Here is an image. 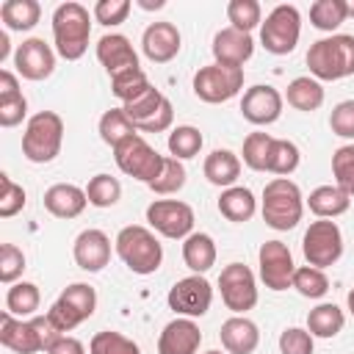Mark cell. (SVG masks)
<instances>
[{
	"instance_id": "484cf974",
	"label": "cell",
	"mask_w": 354,
	"mask_h": 354,
	"mask_svg": "<svg viewBox=\"0 0 354 354\" xmlns=\"http://www.w3.org/2000/svg\"><path fill=\"white\" fill-rule=\"evenodd\" d=\"M257 210V199L254 194L246 188V185H232V188H224L221 196H218V213L227 218V221H235V224H243L254 216Z\"/></svg>"
},
{
	"instance_id": "1f68e13d",
	"label": "cell",
	"mask_w": 354,
	"mask_h": 354,
	"mask_svg": "<svg viewBox=\"0 0 354 354\" xmlns=\"http://www.w3.org/2000/svg\"><path fill=\"white\" fill-rule=\"evenodd\" d=\"M346 318H343V310L332 301H324L318 304L315 310H310L307 315V332L313 337H335L340 329H343Z\"/></svg>"
},
{
	"instance_id": "d6986e66",
	"label": "cell",
	"mask_w": 354,
	"mask_h": 354,
	"mask_svg": "<svg viewBox=\"0 0 354 354\" xmlns=\"http://www.w3.org/2000/svg\"><path fill=\"white\" fill-rule=\"evenodd\" d=\"M97 58L111 77H116L127 69H138V55H136L130 39L122 33H105L97 41Z\"/></svg>"
},
{
	"instance_id": "d4e9b609",
	"label": "cell",
	"mask_w": 354,
	"mask_h": 354,
	"mask_svg": "<svg viewBox=\"0 0 354 354\" xmlns=\"http://www.w3.org/2000/svg\"><path fill=\"white\" fill-rule=\"evenodd\" d=\"M207 183L218 185V188H232L238 174H241V158L230 149H213L207 158H205V166H202Z\"/></svg>"
},
{
	"instance_id": "b9f144b4",
	"label": "cell",
	"mask_w": 354,
	"mask_h": 354,
	"mask_svg": "<svg viewBox=\"0 0 354 354\" xmlns=\"http://www.w3.org/2000/svg\"><path fill=\"white\" fill-rule=\"evenodd\" d=\"M293 288L304 296V299H321L329 290V279L324 274V268L315 266H299L293 274Z\"/></svg>"
},
{
	"instance_id": "f35d334b",
	"label": "cell",
	"mask_w": 354,
	"mask_h": 354,
	"mask_svg": "<svg viewBox=\"0 0 354 354\" xmlns=\"http://www.w3.org/2000/svg\"><path fill=\"white\" fill-rule=\"evenodd\" d=\"M86 196H88V205L94 207H111L122 196V183L111 174H94L86 185Z\"/></svg>"
},
{
	"instance_id": "c3c4849f",
	"label": "cell",
	"mask_w": 354,
	"mask_h": 354,
	"mask_svg": "<svg viewBox=\"0 0 354 354\" xmlns=\"http://www.w3.org/2000/svg\"><path fill=\"white\" fill-rule=\"evenodd\" d=\"M130 0H97V6H94V19L100 22V25H122L124 19H127V14H130Z\"/></svg>"
},
{
	"instance_id": "db71d44e",
	"label": "cell",
	"mask_w": 354,
	"mask_h": 354,
	"mask_svg": "<svg viewBox=\"0 0 354 354\" xmlns=\"http://www.w3.org/2000/svg\"><path fill=\"white\" fill-rule=\"evenodd\" d=\"M17 94H22V91H19V83H17V75L8 72V69H3V72H0V100L17 97Z\"/></svg>"
},
{
	"instance_id": "9f6ffc18",
	"label": "cell",
	"mask_w": 354,
	"mask_h": 354,
	"mask_svg": "<svg viewBox=\"0 0 354 354\" xmlns=\"http://www.w3.org/2000/svg\"><path fill=\"white\" fill-rule=\"evenodd\" d=\"M138 6L147 8V11H152V8H163V0H155V3H149V0H138Z\"/></svg>"
},
{
	"instance_id": "8992f818",
	"label": "cell",
	"mask_w": 354,
	"mask_h": 354,
	"mask_svg": "<svg viewBox=\"0 0 354 354\" xmlns=\"http://www.w3.org/2000/svg\"><path fill=\"white\" fill-rule=\"evenodd\" d=\"M64 144V119L55 111H39L28 119L22 133V155L30 163H50Z\"/></svg>"
},
{
	"instance_id": "2e32d148",
	"label": "cell",
	"mask_w": 354,
	"mask_h": 354,
	"mask_svg": "<svg viewBox=\"0 0 354 354\" xmlns=\"http://www.w3.org/2000/svg\"><path fill=\"white\" fill-rule=\"evenodd\" d=\"M14 66L25 80H44L55 69V53L44 39H25L14 53Z\"/></svg>"
},
{
	"instance_id": "6f0895ef",
	"label": "cell",
	"mask_w": 354,
	"mask_h": 354,
	"mask_svg": "<svg viewBox=\"0 0 354 354\" xmlns=\"http://www.w3.org/2000/svg\"><path fill=\"white\" fill-rule=\"evenodd\" d=\"M346 301H348V310H351V315H354V288L348 290V296H346Z\"/></svg>"
},
{
	"instance_id": "836d02e7",
	"label": "cell",
	"mask_w": 354,
	"mask_h": 354,
	"mask_svg": "<svg viewBox=\"0 0 354 354\" xmlns=\"http://www.w3.org/2000/svg\"><path fill=\"white\" fill-rule=\"evenodd\" d=\"M163 102H166V97L155 88V86H149L144 94H138L136 100H130V102H124L122 105V111L130 116V122L136 124V130H141L160 108H163Z\"/></svg>"
},
{
	"instance_id": "816d5d0a",
	"label": "cell",
	"mask_w": 354,
	"mask_h": 354,
	"mask_svg": "<svg viewBox=\"0 0 354 354\" xmlns=\"http://www.w3.org/2000/svg\"><path fill=\"white\" fill-rule=\"evenodd\" d=\"M25 113H28V100L22 94L0 100V124L3 127H17L25 119Z\"/></svg>"
},
{
	"instance_id": "bcb514c9",
	"label": "cell",
	"mask_w": 354,
	"mask_h": 354,
	"mask_svg": "<svg viewBox=\"0 0 354 354\" xmlns=\"http://www.w3.org/2000/svg\"><path fill=\"white\" fill-rule=\"evenodd\" d=\"M25 271V252L14 243H3L0 249V282L14 285Z\"/></svg>"
},
{
	"instance_id": "52a82bcc",
	"label": "cell",
	"mask_w": 354,
	"mask_h": 354,
	"mask_svg": "<svg viewBox=\"0 0 354 354\" xmlns=\"http://www.w3.org/2000/svg\"><path fill=\"white\" fill-rule=\"evenodd\" d=\"M301 36V14L296 6L279 3L268 11L266 22L260 25V41L271 55H288L296 50Z\"/></svg>"
},
{
	"instance_id": "7bdbcfd3",
	"label": "cell",
	"mask_w": 354,
	"mask_h": 354,
	"mask_svg": "<svg viewBox=\"0 0 354 354\" xmlns=\"http://www.w3.org/2000/svg\"><path fill=\"white\" fill-rule=\"evenodd\" d=\"M88 354H141V348H138L136 340H130V337H124L119 332L105 329V332H97L91 337Z\"/></svg>"
},
{
	"instance_id": "7a4b0ae2",
	"label": "cell",
	"mask_w": 354,
	"mask_h": 354,
	"mask_svg": "<svg viewBox=\"0 0 354 354\" xmlns=\"http://www.w3.org/2000/svg\"><path fill=\"white\" fill-rule=\"evenodd\" d=\"M88 36H91V17L86 6L69 0L53 11V39L61 58L66 61L83 58L88 50Z\"/></svg>"
},
{
	"instance_id": "ab89813d",
	"label": "cell",
	"mask_w": 354,
	"mask_h": 354,
	"mask_svg": "<svg viewBox=\"0 0 354 354\" xmlns=\"http://www.w3.org/2000/svg\"><path fill=\"white\" fill-rule=\"evenodd\" d=\"M149 86H152V83H149V77L144 75L141 66H138V69H127V72L111 77V94H113L116 100H122V102L136 100V97L144 94Z\"/></svg>"
},
{
	"instance_id": "9c48e42d",
	"label": "cell",
	"mask_w": 354,
	"mask_h": 354,
	"mask_svg": "<svg viewBox=\"0 0 354 354\" xmlns=\"http://www.w3.org/2000/svg\"><path fill=\"white\" fill-rule=\"evenodd\" d=\"M301 252H304V260L307 266H315V268H329L340 260L343 254V232L335 221L329 218H318L307 227L304 238H301Z\"/></svg>"
},
{
	"instance_id": "8d00e7d4",
	"label": "cell",
	"mask_w": 354,
	"mask_h": 354,
	"mask_svg": "<svg viewBox=\"0 0 354 354\" xmlns=\"http://www.w3.org/2000/svg\"><path fill=\"white\" fill-rule=\"evenodd\" d=\"M299 147L288 138H274L271 144V155H268V169L271 174H279V177H288L299 169Z\"/></svg>"
},
{
	"instance_id": "8fae6325",
	"label": "cell",
	"mask_w": 354,
	"mask_h": 354,
	"mask_svg": "<svg viewBox=\"0 0 354 354\" xmlns=\"http://www.w3.org/2000/svg\"><path fill=\"white\" fill-rule=\"evenodd\" d=\"M243 88V69L210 64L194 75V94L202 102H227Z\"/></svg>"
},
{
	"instance_id": "f546056e",
	"label": "cell",
	"mask_w": 354,
	"mask_h": 354,
	"mask_svg": "<svg viewBox=\"0 0 354 354\" xmlns=\"http://www.w3.org/2000/svg\"><path fill=\"white\" fill-rule=\"evenodd\" d=\"M41 17V6L36 0H6L0 6V19L8 30H30Z\"/></svg>"
},
{
	"instance_id": "277c9868",
	"label": "cell",
	"mask_w": 354,
	"mask_h": 354,
	"mask_svg": "<svg viewBox=\"0 0 354 354\" xmlns=\"http://www.w3.org/2000/svg\"><path fill=\"white\" fill-rule=\"evenodd\" d=\"M116 254L122 257V263L133 271V274H155L163 263V246L160 241L155 238L152 230L141 227V224H130V227H122L119 235H116Z\"/></svg>"
},
{
	"instance_id": "7c38bea8",
	"label": "cell",
	"mask_w": 354,
	"mask_h": 354,
	"mask_svg": "<svg viewBox=\"0 0 354 354\" xmlns=\"http://www.w3.org/2000/svg\"><path fill=\"white\" fill-rule=\"evenodd\" d=\"M218 288H221V301L235 315H241L257 304V282H254L252 268L243 263L224 266L218 274Z\"/></svg>"
},
{
	"instance_id": "7dc6e473",
	"label": "cell",
	"mask_w": 354,
	"mask_h": 354,
	"mask_svg": "<svg viewBox=\"0 0 354 354\" xmlns=\"http://www.w3.org/2000/svg\"><path fill=\"white\" fill-rule=\"evenodd\" d=\"M0 183H3V194H0V216H3V218H11V216H17V213L25 207V188L17 185L8 174H0Z\"/></svg>"
},
{
	"instance_id": "d590c367",
	"label": "cell",
	"mask_w": 354,
	"mask_h": 354,
	"mask_svg": "<svg viewBox=\"0 0 354 354\" xmlns=\"http://www.w3.org/2000/svg\"><path fill=\"white\" fill-rule=\"evenodd\" d=\"M166 144H169L171 158H177V160H188V158H196V155H199L205 138H202V133H199L196 127H191V124H180V127H174V130L169 133V141H166Z\"/></svg>"
},
{
	"instance_id": "603a6c76",
	"label": "cell",
	"mask_w": 354,
	"mask_h": 354,
	"mask_svg": "<svg viewBox=\"0 0 354 354\" xmlns=\"http://www.w3.org/2000/svg\"><path fill=\"white\" fill-rule=\"evenodd\" d=\"M218 337H221V346L230 354H252L260 343V329L246 315H232L221 324Z\"/></svg>"
},
{
	"instance_id": "5b68a950",
	"label": "cell",
	"mask_w": 354,
	"mask_h": 354,
	"mask_svg": "<svg viewBox=\"0 0 354 354\" xmlns=\"http://www.w3.org/2000/svg\"><path fill=\"white\" fill-rule=\"evenodd\" d=\"M304 213V199L301 191L293 180L288 177H274L271 183H266L263 188V221L271 230H293L301 221Z\"/></svg>"
},
{
	"instance_id": "5bb4252c",
	"label": "cell",
	"mask_w": 354,
	"mask_h": 354,
	"mask_svg": "<svg viewBox=\"0 0 354 354\" xmlns=\"http://www.w3.org/2000/svg\"><path fill=\"white\" fill-rule=\"evenodd\" d=\"M169 307L183 318H199L210 310L213 288L202 274H191L185 279H177L166 296Z\"/></svg>"
},
{
	"instance_id": "74e56055",
	"label": "cell",
	"mask_w": 354,
	"mask_h": 354,
	"mask_svg": "<svg viewBox=\"0 0 354 354\" xmlns=\"http://www.w3.org/2000/svg\"><path fill=\"white\" fill-rule=\"evenodd\" d=\"M227 19L235 30L252 33L257 25H263V8L257 0H230L227 3Z\"/></svg>"
},
{
	"instance_id": "11a10c76",
	"label": "cell",
	"mask_w": 354,
	"mask_h": 354,
	"mask_svg": "<svg viewBox=\"0 0 354 354\" xmlns=\"http://www.w3.org/2000/svg\"><path fill=\"white\" fill-rule=\"evenodd\" d=\"M8 47H11V41H8V33L3 30V33H0V64L8 58Z\"/></svg>"
},
{
	"instance_id": "83f0119b",
	"label": "cell",
	"mask_w": 354,
	"mask_h": 354,
	"mask_svg": "<svg viewBox=\"0 0 354 354\" xmlns=\"http://www.w3.org/2000/svg\"><path fill=\"white\" fill-rule=\"evenodd\" d=\"M183 260L194 274H205L216 266V243L207 232H191L183 241Z\"/></svg>"
},
{
	"instance_id": "ba28073f",
	"label": "cell",
	"mask_w": 354,
	"mask_h": 354,
	"mask_svg": "<svg viewBox=\"0 0 354 354\" xmlns=\"http://www.w3.org/2000/svg\"><path fill=\"white\" fill-rule=\"evenodd\" d=\"M94 307H97V293L91 285L86 282H72L69 288L61 290V296L53 301V307L47 310V318L53 321V326L66 335L72 332L77 324H83L86 318L94 315Z\"/></svg>"
},
{
	"instance_id": "9a60e30c",
	"label": "cell",
	"mask_w": 354,
	"mask_h": 354,
	"mask_svg": "<svg viewBox=\"0 0 354 354\" xmlns=\"http://www.w3.org/2000/svg\"><path fill=\"white\" fill-rule=\"evenodd\" d=\"M257 263H260V279L266 282V288L271 290L293 288L296 263H293L290 249L282 241H266L257 252Z\"/></svg>"
},
{
	"instance_id": "ffe728a7",
	"label": "cell",
	"mask_w": 354,
	"mask_h": 354,
	"mask_svg": "<svg viewBox=\"0 0 354 354\" xmlns=\"http://www.w3.org/2000/svg\"><path fill=\"white\" fill-rule=\"evenodd\" d=\"M141 50L152 64H169L180 53V30L171 22H152L141 36Z\"/></svg>"
},
{
	"instance_id": "3957f363",
	"label": "cell",
	"mask_w": 354,
	"mask_h": 354,
	"mask_svg": "<svg viewBox=\"0 0 354 354\" xmlns=\"http://www.w3.org/2000/svg\"><path fill=\"white\" fill-rule=\"evenodd\" d=\"M307 66L315 80H340L354 75V36L335 33L313 41L307 50Z\"/></svg>"
},
{
	"instance_id": "ac0fdd59",
	"label": "cell",
	"mask_w": 354,
	"mask_h": 354,
	"mask_svg": "<svg viewBox=\"0 0 354 354\" xmlns=\"http://www.w3.org/2000/svg\"><path fill=\"white\" fill-rule=\"evenodd\" d=\"M252 53H254L252 36L243 33V30H235L232 25L230 28H221L213 36V58L221 66H238V69H243V64L252 58Z\"/></svg>"
},
{
	"instance_id": "4dcf8cb0",
	"label": "cell",
	"mask_w": 354,
	"mask_h": 354,
	"mask_svg": "<svg viewBox=\"0 0 354 354\" xmlns=\"http://www.w3.org/2000/svg\"><path fill=\"white\" fill-rule=\"evenodd\" d=\"M41 293L33 282H14L6 293V313H11L14 318H33L39 310Z\"/></svg>"
},
{
	"instance_id": "f907efd6",
	"label": "cell",
	"mask_w": 354,
	"mask_h": 354,
	"mask_svg": "<svg viewBox=\"0 0 354 354\" xmlns=\"http://www.w3.org/2000/svg\"><path fill=\"white\" fill-rule=\"evenodd\" d=\"M279 351L282 354H313V335L307 329L290 326L279 335Z\"/></svg>"
},
{
	"instance_id": "f1b7e54d",
	"label": "cell",
	"mask_w": 354,
	"mask_h": 354,
	"mask_svg": "<svg viewBox=\"0 0 354 354\" xmlns=\"http://www.w3.org/2000/svg\"><path fill=\"white\" fill-rule=\"evenodd\" d=\"M285 100H288V105H293L296 111H318L321 105H324V86L315 80V77H310V75H304V77H293L290 83H288V94H285Z\"/></svg>"
},
{
	"instance_id": "e575fe53",
	"label": "cell",
	"mask_w": 354,
	"mask_h": 354,
	"mask_svg": "<svg viewBox=\"0 0 354 354\" xmlns=\"http://www.w3.org/2000/svg\"><path fill=\"white\" fill-rule=\"evenodd\" d=\"M348 19V11H346V0H315L310 6V22L313 28L318 30H337L343 22Z\"/></svg>"
},
{
	"instance_id": "f6af8a7d",
	"label": "cell",
	"mask_w": 354,
	"mask_h": 354,
	"mask_svg": "<svg viewBox=\"0 0 354 354\" xmlns=\"http://www.w3.org/2000/svg\"><path fill=\"white\" fill-rule=\"evenodd\" d=\"M332 174H335V185L343 188L348 196H354V144L337 147L332 152Z\"/></svg>"
},
{
	"instance_id": "f5cc1de1",
	"label": "cell",
	"mask_w": 354,
	"mask_h": 354,
	"mask_svg": "<svg viewBox=\"0 0 354 354\" xmlns=\"http://www.w3.org/2000/svg\"><path fill=\"white\" fill-rule=\"evenodd\" d=\"M44 354H86V348H83V343L77 340V337H69V335H61Z\"/></svg>"
},
{
	"instance_id": "4316f807",
	"label": "cell",
	"mask_w": 354,
	"mask_h": 354,
	"mask_svg": "<svg viewBox=\"0 0 354 354\" xmlns=\"http://www.w3.org/2000/svg\"><path fill=\"white\" fill-rule=\"evenodd\" d=\"M307 205L318 218H335L351 207V196L337 185H318L315 191H310Z\"/></svg>"
},
{
	"instance_id": "30bf717a",
	"label": "cell",
	"mask_w": 354,
	"mask_h": 354,
	"mask_svg": "<svg viewBox=\"0 0 354 354\" xmlns=\"http://www.w3.org/2000/svg\"><path fill=\"white\" fill-rule=\"evenodd\" d=\"M113 158H116V166H119L127 177L141 180V183H147V185L160 174L163 160H166V155H158L138 133L130 136L127 141H122L119 147H113Z\"/></svg>"
},
{
	"instance_id": "681fc988",
	"label": "cell",
	"mask_w": 354,
	"mask_h": 354,
	"mask_svg": "<svg viewBox=\"0 0 354 354\" xmlns=\"http://www.w3.org/2000/svg\"><path fill=\"white\" fill-rule=\"evenodd\" d=\"M329 127L340 138H354V100H343L332 108Z\"/></svg>"
},
{
	"instance_id": "d6a6232c",
	"label": "cell",
	"mask_w": 354,
	"mask_h": 354,
	"mask_svg": "<svg viewBox=\"0 0 354 354\" xmlns=\"http://www.w3.org/2000/svg\"><path fill=\"white\" fill-rule=\"evenodd\" d=\"M97 130H100V138H102L111 149L119 147L122 141H127L130 136H136V124L130 122V116H127L122 108H111V111H105V113L100 116Z\"/></svg>"
},
{
	"instance_id": "4fadbf2b",
	"label": "cell",
	"mask_w": 354,
	"mask_h": 354,
	"mask_svg": "<svg viewBox=\"0 0 354 354\" xmlns=\"http://www.w3.org/2000/svg\"><path fill=\"white\" fill-rule=\"evenodd\" d=\"M147 221L155 232L171 241H185L194 232V210L180 199H155L147 207Z\"/></svg>"
},
{
	"instance_id": "ee69618b",
	"label": "cell",
	"mask_w": 354,
	"mask_h": 354,
	"mask_svg": "<svg viewBox=\"0 0 354 354\" xmlns=\"http://www.w3.org/2000/svg\"><path fill=\"white\" fill-rule=\"evenodd\" d=\"M183 185H185V166H183V160H177V158L169 155V158L163 160L160 174L149 183V188H152L155 194H160V196H169V194H177Z\"/></svg>"
},
{
	"instance_id": "cb8c5ba5",
	"label": "cell",
	"mask_w": 354,
	"mask_h": 354,
	"mask_svg": "<svg viewBox=\"0 0 354 354\" xmlns=\"http://www.w3.org/2000/svg\"><path fill=\"white\" fill-rule=\"evenodd\" d=\"M86 205H88L86 191L72 183H55L44 191V207L55 218H75L86 210Z\"/></svg>"
},
{
	"instance_id": "60d3db41",
	"label": "cell",
	"mask_w": 354,
	"mask_h": 354,
	"mask_svg": "<svg viewBox=\"0 0 354 354\" xmlns=\"http://www.w3.org/2000/svg\"><path fill=\"white\" fill-rule=\"evenodd\" d=\"M271 144H274V136H268V133H249L243 138V163L249 169H254V171H266L268 169Z\"/></svg>"
},
{
	"instance_id": "44dd1931",
	"label": "cell",
	"mask_w": 354,
	"mask_h": 354,
	"mask_svg": "<svg viewBox=\"0 0 354 354\" xmlns=\"http://www.w3.org/2000/svg\"><path fill=\"white\" fill-rule=\"evenodd\" d=\"M72 254L83 271H102L111 260V238L102 230H83L75 238Z\"/></svg>"
},
{
	"instance_id": "e0dca14e",
	"label": "cell",
	"mask_w": 354,
	"mask_h": 354,
	"mask_svg": "<svg viewBox=\"0 0 354 354\" xmlns=\"http://www.w3.org/2000/svg\"><path fill=\"white\" fill-rule=\"evenodd\" d=\"M241 113L252 124H274L282 116V94L274 86H252L243 91Z\"/></svg>"
},
{
	"instance_id": "680465c9",
	"label": "cell",
	"mask_w": 354,
	"mask_h": 354,
	"mask_svg": "<svg viewBox=\"0 0 354 354\" xmlns=\"http://www.w3.org/2000/svg\"><path fill=\"white\" fill-rule=\"evenodd\" d=\"M346 11H348V17H354V0H346Z\"/></svg>"
},
{
	"instance_id": "6da1fadb",
	"label": "cell",
	"mask_w": 354,
	"mask_h": 354,
	"mask_svg": "<svg viewBox=\"0 0 354 354\" xmlns=\"http://www.w3.org/2000/svg\"><path fill=\"white\" fill-rule=\"evenodd\" d=\"M61 332L53 326L47 315H33V318H14L11 313L0 315V343L17 354H36L47 351Z\"/></svg>"
},
{
	"instance_id": "91938a15",
	"label": "cell",
	"mask_w": 354,
	"mask_h": 354,
	"mask_svg": "<svg viewBox=\"0 0 354 354\" xmlns=\"http://www.w3.org/2000/svg\"><path fill=\"white\" fill-rule=\"evenodd\" d=\"M205 354H221V351H205Z\"/></svg>"
},
{
	"instance_id": "7402d4cb",
	"label": "cell",
	"mask_w": 354,
	"mask_h": 354,
	"mask_svg": "<svg viewBox=\"0 0 354 354\" xmlns=\"http://www.w3.org/2000/svg\"><path fill=\"white\" fill-rule=\"evenodd\" d=\"M202 343V332L194 318H174L163 326L158 337V354H196Z\"/></svg>"
}]
</instances>
